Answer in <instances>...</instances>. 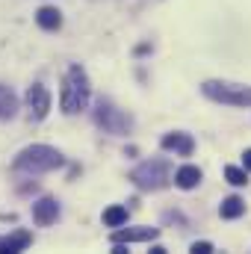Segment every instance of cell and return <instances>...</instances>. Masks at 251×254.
<instances>
[{"label":"cell","mask_w":251,"mask_h":254,"mask_svg":"<svg viewBox=\"0 0 251 254\" xmlns=\"http://www.w3.org/2000/svg\"><path fill=\"white\" fill-rule=\"evenodd\" d=\"M201 92H204L210 101H216V104H231V107H251V86L207 80V83L201 86Z\"/></svg>","instance_id":"277c9868"},{"label":"cell","mask_w":251,"mask_h":254,"mask_svg":"<svg viewBox=\"0 0 251 254\" xmlns=\"http://www.w3.org/2000/svg\"><path fill=\"white\" fill-rule=\"evenodd\" d=\"M225 178L231 187H246L249 184V169H240V166H225Z\"/></svg>","instance_id":"2e32d148"},{"label":"cell","mask_w":251,"mask_h":254,"mask_svg":"<svg viewBox=\"0 0 251 254\" xmlns=\"http://www.w3.org/2000/svg\"><path fill=\"white\" fill-rule=\"evenodd\" d=\"M63 163L65 160L57 148H51V145H30V148H24L15 157L12 169L15 172H24V175H45V172L60 169Z\"/></svg>","instance_id":"7a4b0ae2"},{"label":"cell","mask_w":251,"mask_h":254,"mask_svg":"<svg viewBox=\"0 0 251 254\" xmlns=\"http://www.w3.org/2000/svg\"><path fill=\"white\" fill-rule=\"evenodd\" d=\"M89 98H92V86H89V77L80 65H71L65 71L63 80V98H60V107H63L65 116H77L89 107Z\"/></svg>","instance_id":"6da1fadb"},{"label":"cell","mask_w":251,"mask_h":254,"mask_svg":"<svg viewBox=\"0 0 251 254\" xmlns=\"http://www.w3.org/2000/svg\"><path fill=\"white\" fill-rule=\"evenodd\" d=\"M125 222H127V207L113 204V207L104 210V225H107V228H122Z\"/></svg>","instance_id":"9a60e30c"},{"label":"cell","mask_w":251,"mask_h":254,"mask_svg":"<svg viewBox=\"0 0 251 254\" xmlns=\"http://www.w3.org/2000/svg\"><path fill=\"white\" fill-rule=\"evenodd\" d=\"M33 219L36 225H54L60 219V201L57 198H42L33 204Z\"/></svg>","instance_id":"52a82bcc"},{"label":"cell","mask_w":251,"mask_h":254,"mask_svg":"<svg viewBox=\"0 0 251 254\" xmlns=\"http://www.w3.org/2000/svg\"><path fill=\"white\" fill-rule=\"evenodd\" d=\"M169 178H172V166L166 163V160H145V163H139L133 172H130V181L139 187V190H163L166 184H169Z\"/></svg>","instance_id":"3957f363"},{"label":"cell","mask_w":251,"mask_h":254,"mask_svg":"<svg viewBox=\"0 0 251 254\" xmlns=\"http://www.w3.org/2000/svg\"><path fill=\"white\" fill-rule=\"evenodd\" d=\"M175 184H178L181 190H195V187L201 184V169H198V166H181V169L175 172Z\"/></svg>","instance_id":"7c38bea8"},{"label":"cell","mask_w":251,"mask_h":254,"mask_svg":"<svg viewBox=\"0 0 251 254\" xmlns=\"http://www.w3.org/2000/svg\"><path fill=\"white\" fill-rule=\"evenodd\" d=\"M36 24H39L42 30L54 33V30H60V27H63V12H60V9H54V6H42V9L36 12Z\"/></svg>","instance_id":"8fae6325"},{"label":"cell","mask_w":251,"mask_h":254,"mask_svg":"<svg viewBox=\"0 0 251 254\" xmlns=\"http://www.w3.org/2000/svg\"><path fill=\"white\" fill-rule=\"evenodd\" d=\"M15 113H18V98H15L12 89H6V86L0 83V119H3V122H6V119H15Z\"/></svg>","instance_id":"4fadbf2b"},{"label":"cell","mask_w":251,"mask_h":254,"mask_svg":"<svg viewBox=\"0 0 251 254\" xmlns=\"http://www.w3.org/2000/svg\"><path fill=\"white\" fill-rule=\"evenodd\" d=\"M243 213H246V201H243L240 195L225 198V201H222V207H219V216H222V219H240Z\"/></svg>","instance_id":"5bb4252c"},{"label":"cell","mask_w":251,"mask_h":254,"mask_svg":"<svg viewBox=\"0 0 251 254\" xmlns=\"http://www.w3.org/2000/svg\"><path fill=\"white\" fill-rule=\"evenodd\" d=\"M157 234H160L157 228H122L113 234V243H148Z\"/></svg>","instance_id":"9c48e42d"},{"label":"cell","mask_w":251,"mask_h":254,"mask_svg":"<svg viewBox=\"0 0 251 254\" xmlns=\"http://www.w3.org/2000/svg\"><path fill=\"white\" fill-rule=\"evenodd\" d=\"M243 166H246V169L251 172V148L246 151V154H243Z\"/></svg>","instance_id":"ac0fdd59"},{"label":"cell","mask_w":251,"mask_h":254,"mask_svg":"<svg viewBox=\"0 0 251 254\" xmlns=\"http://www.w3.org/2000/svg\"><path fill=\"white\" fill-rule=\"evenodd\" d=\"M213 252V243H195L192 246V254H210Z\"/></svg>","instance_id":"e0dca14e"},{"label":"cell","mask_w":251,"mask_h":254,"mask_svg":"<svg viewBox=\"0 0 251 254\" xmlns=\"http://www.w3.org/2000/svg\"><path fill=\"white\" fill-rule=\"evenodd\" d=\"M30 243H33V234H30V231H15V234H9V237H0V254L24 252Z\"/></svg>","instance_id":"30bf717a"},{"label":"cell","mask_w":251,"mask_h":254,"mask_svg":"<svg viewBox=\"0 0 251 254\" xmlns=\"http://www.w3.org/2000/svg\"><path fill=\"white\" fill-rule=\"evenodd\" d=\"M27 110H30V119L33 122H42L51 113V92L42 83H33L27 89Z\"/></svg>","instance_id":"8992f818"},{"label":"cell","mask_w":251,"mask_h":254,"mask_svg":"<svg viewBox=\"0 0 251 254\" xmlns=\"http://www.w3.org/2000/svg\"><path fill=\"white\" fill-rule=\"evenodd\" d=\"M95 122L104 133H113V136H125L127 130L133 127V119L127 116L125 110L113 107L110 101H98V110H95Z\"/></svg>","instance_id":"5b68a950"},{"label":"cell","mask_w":251,"mask_h":254,"mask_svg":"<svg viewBox=\"0 0 251 254\" xmlns=\"http://www.w3.org/2000/svg\"><path fill=\"white\" fill-rule=\"evenodd\" d=\"M160 145H163V151H175V154H181V157H189V154L195 151V142H192L189 133H166V136L160 139Z\"/></svg>","instance_id":"ba28073f"}]
</instances>
